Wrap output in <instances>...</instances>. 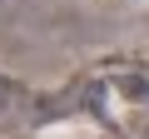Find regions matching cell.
Returning a JSON list of instances; mask_svg holds the SVG:
<instances>
[]
</instances>
